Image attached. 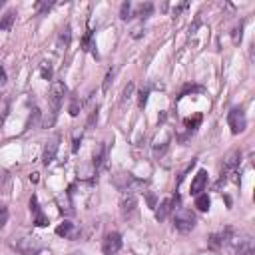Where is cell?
I'll use <instances>...</instances> for the list:
<instances>
[{
  "mask_svg": "<svg viewBox=\"0 0 255 255\" xmlns=\"http://www.w3.org/2000/svg\"><path fill=\"white\" fill-rule=\"evenodd\" d=\"M64 94H66V86H64V82H54V84H52V88H50V94H48L50 112H48V116L44 118L42 128H50V126H54V122H56V118H58V112H60V108H62Z\"/></svg>",
  "mask_w": 255,
  "mask_h": 255,
  "instance_id": "1",
  "label": "cell"
},
{
  "mask_svg": "<svg viewBox=\"0 0 255 255\" xmlns=\"http://www.w3.org/2000/svg\"><path fill=\"white\" fill-rule=\"evenodd\" d=\"M10 245H12L18 253H22V255H38V253L42 251V241H40V237H36V235L14 237V239L10 241Z\"/></svg>",
  "mask_w": 255,
  "mask_h": 255,
  "instance_id": "2",
  "label": "cell"
},
{
  "mask_svg": "<svg viewBox=\"0 0 255 255\" xmlns=\"http://www.w3.org/2000/svg\"><path fill=\"white\" fill-rule=\"evenodd\" d=\"M197 219H195V213L191 209H176L174 213V227L180 231V233H190L193 227H195Z\"/></svg>",
  "mask_w": 255,
  "mask_h": 255,
  "instance_id": "3",
  "label": "cell"
},
{
  "mask_svg": "<svg viewBox=\"0 0 255 255\" xmlns=\"http://www.w3.org/2000/svg\"><path fill=\"white\" fill-rule=\"evenodd\" d=\"M116 188L120 191H124V193H136V191L146 188V182L134 178L132 174H122V176L116 178Z\"/></svg>",
  "mask_w": 255,
  "mask_h": 255,
  "instance_id": "4",
  "label": "cell"
},
{
  "mask_svg": "<svg viewBox=\"0 0 255 255\" xmlns=\"http://www.w3.org/2000/svg\"><path fill=\"white\" fill-rule=\"evenodd\" d=\"M227 124L231 128V134L237 136L241 132H245V128H247V118H245V112L241 108H231L227 112Z\"/></svg>",
  "mask_w": 255,
  "mask_h": 255,
  "instance_id": "5",
  "label": "cell"
},
{
  "mask_svg": "<svg viewBox=\"0 0 255 255\" xmlns=\"http://www.w3.org/2000/svg\"><path fill=\"white\" fill-rule=\"evenodd\" d=\"M138 209V197L136 193H124L120 199V213L124 219H132Z\"/></svg>",
  "mask_w": 255,
  "mask_h": 255,
  "instance_id": "6",
  "label": "cell"
},
{
  "mask_svg": "<svg viewBox=\"0 0 255 255\" xmlns=\"http://www.w3.org/2000/svg\"><path fill=\"white\" fill-rule=\"evenodd\" d=\"M233 239V227H223L215 233L209 235V247L211 249H223L225 245H229V241Z\"/></svg>",
  "mask_w": 255,
  "mask_h": 255,
  "instance_id": "7",
  "label": "cell"
},
{
  "mask_svg": "<svg viewBox=\"0 0 255 255\" xmlns=\"http://www.w3.org/2000/svg\"><path fill=\"white\" fill-rule=\"evenodd\" d=\"M229 243L233 245L235 255H253V251H255V243H253V237L251 235L233 237Z\"/></svg>",
  "mask_w": 255,
  "mask_h": 255,
  "instance_id": "8",
  "label": "cell"
},
{
  "mask_svg": "<svg viewBox=\"0 0 255 255\" xmlns=\"http://www.w3.org/2000/svg\"><path fill=\"white\" fill-rule=\"evenodd\" d=\"M180 201H182V199H180L178 193L172 195V197H166V199L158 205V209H156V219H158V221H164L172 211H176V207L180 205Z\"/></svg>",
  "mask_w": 255,
  "mask_h": 255,
  "instance_id": "9",
  "label": "cell"
},
{
  "mask_svg": "<svg viewBox=\"0 0 255 255\" xmlns=\"http://www.w3.org/2000/svg\"><path fill=\"white\" fill-rule=\"evenodd\" d=\"M60 134H54L48 142H46V146H44V152H42V164L44 166H50L52 162H54V158H56V154H58V148H60Z\"/></svg>",
  "mask_w": 255,
  "mask_h": 255,
  "instance_id": "10",
  "label": "cell"
},
{
  "mask_svg": "<svg viewBox=\"0 0 255 255\" xmlns=\"http://www.w3.org/2000/svg\"><path fill=\"white\" fill-rule=\"evenodd\" d=\"M120 249H122V235L116 233V231L108 233V235L104 237V241H102V251H104V255H114V253H118Z\"/></svg>",
  "mask_w": 255,
  "mask_h": 255,
  "instance_id": "11",
  "label": "cell"
},
{
  "mask_svg": "<svg viewBox=\"0 0 255 255\" xmlns=\"http://www.w3.org/2000/svg\"><path fill=\"white\" fill-rule=\"evenodd\" d=\"M207 182H209V178H207V172H205V170H199V172L195 174L193 182H191L190 193H191L193 197H197L199 193H203V191H205V188H207Z\"/></svg>",
  "mask_w": 255,
  "mask_h": 255,
  "instance_id": "12",
  "label": "cell"
},
{
  "mask_svg": "<svg viewBox=\"0 0 255 255\" xmlns=\"http://www.w3.org/2000/svg\"><path fill=\"white\" fill-rule=\"evenodd\" d=\"M30 211L34 213V225H36V227H46V225H48V217L42 213V207H40L36 195L30 197Z\"/></svg>",
  "mask_w": 255,
  "mask_h": 255,
  "instance_id": "13",
  "label": "cell"
},
{
  "mask_svg": "<svg viewBox=\"0 0 255 255\" xmlns=\"http://www.w3.org/2000/svg\"><path fill=\"white\" fill-rule=\"evenodd\" d=\"M56 235L66 237V239H74V237L78 235V229H76V225H74L72 221H64V223H60V225L56 227Z\"/></svg>",
  "mask_w": 255,
  "mask_h": 255,
  "instance_id": "14",
  "label": "cell"
},
{
  "mask_svg": "<svg viewBox=\"0 0 255 255\" xmlns=\"http://www.w3.org/2000/svg\"><path fill=\"white\" fill-rule=\"evenodd\" d=\"M14 20H16V10L14 8L6 10V14H2V18H0V30H2V32L10 30L12 24H14Z\"/></svg>",
  "mask_w": 255,
  "mask_h": 255,
  "instance_id": "15",
  "label": "cell"
},
{
  "mask_svg": "<svg viewBox=\"0 0 255 255\" xmlns=\"http://www.w3.org/2000/svg\"><path fill=\"white\" fill-rule=\"evenodd\" d=\"M70 40H72V28H70V24H66L64 30H62L60 36H58V48H60V50H66V48L70 46Z\"/></svg>",
  "mask_w": 255,
  "mask_h": 255,
  "instance_id": "16",
  "label": "cell"
},
{
  "mask_svg": "<svg viewBox=\"0 0 255 255\" xmlns=\"http://www.w3.org/2000/svg\"><path fill=\"white\" fill-rule=\"evenodd\" d=\"M201 122H203V116H201V114H195L193 118H186V120H184V126L188 128V132H191V134H193V132L197 130V128L201 126Z\"/></svg>",
  "mask_w": 255,
  "mask_h": 255,
  "instance_id": "17",
  "label": "cell"
},
{
  "mask_svg": "<svg viewBox=\"0 0 255 255\" xmlns=\"http://www.w3.org/2000/svg\"><path fill=\"white\" fill-rule=\"evenodd\" d=\"M209 205H211V199H209L207 193H199V195L195 197V207H197L199 211H209Z\"/></svg>",
  "mask_w": 255,
  "mask_h": 255,
  "instance_id": "18",
  "label": "cell"
},
{
  "mask_svg": "<svg viewBox=\"0 0 255 255\" xmlns=\"http://www.w3.org/2000/svg\"><path fill=\"white\" fill-rule=\"evenodd\" d=\"M104 156H106V144H100L98 150L94 152V168H96V172L100 170V166L104 162Z\"/></svg>",
  "mask_w": 255,
  "mask_h": 255,
  "instance_id": "19",
  "label": "cell"
},
{
  "mask_svg": "<svg viewBox=\"0 0 255 255\" xmlns=\"http://www.w3.org/2000/svg\"><path fill=\"white\" fill-rule=\"evenodd\" d=\"M154 12V4H150V2H146V4H140L138 6V12H136V16H142V18H148L150 14Z\"/></svg>",
  "mask_w": 255,
  "mask_h": 255,
  "instance_id": "20",
  "label": "cell"
},
{
  "mask_svg": "<svg viewBox=\"0 0 255 255\" xmlns=\"http://www.w3.org/2000/svg\"><path fill=\"white\" fill-rule=\"evenodd\" d=\"M38 120H40V110L38 108H32V114H30V118L26 122V132L30 130V128H36V122Z\"/></svg>",
  "mask_w": 255,
  "mask_h": 255,
  "instance_id": "21",
  "label": "cell"
},
{
  "mask_svg": "<svg viewBox=\"0 0 255 255\" xmlns=\"http://www.w3.org/2000/svg\"><path fill=\"white\" fill-rule=\"evenodd\" d=\"M130 10H132V4L130 2H124L122 8H120V18L122 20H130Z\"/></svg>",
  "mask_w": 255,
  "mask_h": 255,
  "instance_id": "22",
  "label": "cell"
},
{
  "mask_svg": "<svg viewBox=\"0 0 255 255\" xmlns=\"http://www.w3.org/2000/svg\"><path fill=\"white\" fill-rule=\"evenodd\" d=\"M134 90H136V86H134V82H130V84H128V86L124 88V94H122V100H124V102H128V100H130V98L134 96Z\"/></svg>",
  "mask_w": 255,
  "mask_h": 255,
  "instance_id": "23",
  "label": "cell"
},
{
  "mask_svg": "<svg viewBox=\"0 0 255 255\" xmlns=\"http://www.w3.org/2000/svg\"><path fill=\"white\" fill-rule=\"evenodd\" d=\"M40 74H42L44 80H52V66H50L48 62L40 64Z\"/></svg>",
  "mask_w": 255,
  "mask_h": 255,
  "instance_id": "24",
  "label": "cell"
},
{
  "mask_svg": "<svg viewBox=\"0 0 255 255\" xmlns=\"http://www.w3.org/2000/svg\"><path fill=\"white\" fill-rule=\"evenodd\" d=\"M80 114V100L78 98H72V102H70V116H78Z\"/></svg>",
  "mask_w": 255,
  "mask_h": 255,
  "instance_id": "25",
  "label": "cell"
},
{
  "mask_svg": "<svg viewBox=\"0 0 255 255\" xmlns=\"http://www.w3.org/2000/svg\"><path fill=\"white\" fill-rule=\"evenodd\" d=\"M6 112H8V102H6V98L2 94H0V120L6 116Z\"/></svg>",
  "mask_w": 255,
  "mask_h": 255,
  "instance_id": "26",
  "label": "cell"
},
{
  "mask_svg": "<svg viewBox=\"0 0 255 255\" xmlns=\"http://www.w3.org/2000/svg\"><path fill=\"white\" fill-rule=\"evenodd\" d=\"M8 215H10V213H8L6 207H0V229H2V227L8 223Z\"/></svg>",
  "mask_w": 255,
  "mask_h": 255,
  "instance_id": "27",
  "label": "cell"
},
{
  "mask_svg": "<svg viewBox=\"0 0 255 255\" xmlns=\"http://www.w3.org/2000/svg\"><path fill=\"white\" fill-rule=\"evenodd\" d=\"M138 96H140V98H138L140 108H146V104H148V96H150V90H142Z\"/></svg>",
  "mask_w": 255,
  "mask_h": 255,
  "instance_id": "28",
  "label": "cell"
},
{
  "mask_svg": "<svg viewBox=\"0 0 255 255\" xmlns=\"http://www.w3.org/2000/svg\"><path fill=\"white\" fill-rule=\"evenodd\" d=\"M52 6H54V2H38V4H36L38 12H48Z\"/></svg>",
  "mask_w": 255,
  "mask_h": 255,
  "instance_id": "29",
  "label": "cell"
},
{
  "mask_svg": "<svg viewBox=\"0 0 255 255\" xmlns=\"http://www.w3.org/2000/svg\"><path fill=\"white\" fill-rule=\"evenodd\" d=\"M241 30H243V24H239V26L233 30V42H235V44L241 42Z\"/></svg>",
  "mask_w": 255,
  "mask_h": 255,
  "instance_id": "30",
  "label": "cell"
},
{
  "mask_svg": "<svg viewBox=\"0 0 255 255\" xmlns=\"http://www.w3.org/2000/svg\"><path fill=\"white\" fill-rule=\"evenodd\" d=\"M112 78H114V70H110V72L106 74V80H104V86H102V90H104V92L110 88V82H112Z\"/></svg>",
  "mask_w": 255,
  "mask_h": 255,
  "instance_id": "31",
  "label": "cell"
},
{
  "mask_svg": "<svg viewBox=\"0 0 255 255\" xmlns=\"http://www.w3.org/2000/svg\"><path fill=\"white\" fill-rule=\"evenodd\" d=\"M94 122H98V108H94V110H92L90 120H88V124H86V126H88V128H92V126H94Z\"/></svg>",
  "mask_w": 255,
  "mask_h": 255,
  "instance_id": "32",
  "label": "cell"
},
{
  "mask_svg": "<svg viewBox=\"0 0 255 255\" xmlns=\"http://www.w3.org/2000/svg\"><path fill=\"white\" fill-rule=\"evenodd\" d=\"M0 84H6V70L0 68Z\"/></svg>",
  "mask_w": 255,
  "mask_h": 255,
  "instance_id": "33",
  "label": "cell"
},
{
  "mask_svg": "<svg viewBox=\"0 0 255 255\" xmlns=\"http://www.w3.org/2000/svg\"><path fill=\"white\" fill-rule=\"evenodd\" d=\"M193 166H195V160H191V164H190V168H188V170H191V168H193ZM184 178H186V172H184V174H182V176H180V180H178V184H180V182H182V180H184Z\"/></svg>",
  "mask_w": 255,
  "mask_h": 255,
  "instance_id": "34",
  "label": "cell"
},
{
  "mask_svg": "<svg viewBox=\"0 0 255 255\" xmlns=\"http://www.w3.org/2000/svg\"><path fill=\"white\" fill-rule=\"evenodd\" d=\"M30 182L36 184V182H38V174H32V176H30Z\"/></svg>",
  "mask_w": 255,
  "mask_h": 255,
  "instance_id": "35",
  "label": "cell"
},
{
  "mask_svg": "<svg viewBox=\"0 0 255 255\" xmlns=\"http://www.w3.org/2000/svg\"><path fill=\"white\" fill-rule=\"evenodd\" d=\"M4 4H6V2H4V0H0V8H2V6H4Z\"/></svg>",
  "mask_w": 255,
  "mask_h": 255,
  "instance_id": "36",
  "label": "cell"
}]
</instances>
